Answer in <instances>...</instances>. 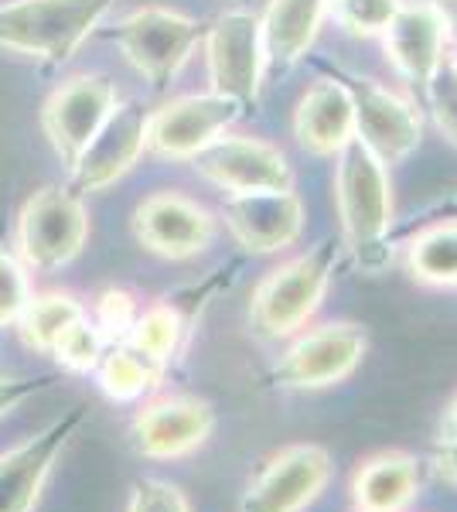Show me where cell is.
Wrapping results in <instances>:
<instances>
[{"label":"cell","instance_id":"cell-33","mask_svg":"<svg viewBox=\"0 0 457 512\" xmlns=\"http://www.w3.org/2000/svg\"><path fill=\"white\" fill-rule=\"evenodd\" d=\"M430 465H434V475L440 478V482L457 489V441H444V437H437Z\"/></svg>","mask_w":457,"mask_h":512},{"label":"cell","instance_id":"cell-13","mask_svg":"<svg viewBox=\"0 0 457 512\" xmlns=\"http://www.w3.org/2000/svg\"><path fill=\"white\" fill-rule=\"evenodd\" d=\"M239 113H243V106L219 93H202V96L195 93V96L171 99L168 106L151 113L147 147H151L157 158L191 161L212 140L226 134L232 123L239 120Z\"/></svg>","mask_w":457,"mask_h":512},{"label":"cell","instance_id":"cell-12","mask_svg":"<svg viewBox=\"0 0 457 512\" xmlns=\"http://www.w3.org/2000/svg\"><path fill=\"white\" fill-rule=\"evenodd\" d=\"M348 89L355 103V140L369 154H376L386 168L410 158L423 137L417 106L403 93L372 79H352Z\"/></svg>","mask_w":457,"mask_h":512},{"label":"cell","instance_id":"cell-11","mask_svg":"<svg viewBox=\"0 0 457 512\" xmlns=\"http://www.w3.org/2000/svg\"><path fill=\"white\" fill-rule=\"evenodd\" d=\"M137 451L151 461H178L205 448L215 431V410L209 400L191 393L147 396L134 414Z\"/></svg>","mask_w":457,"mask_h":512},{"label":"cell","instance_id":"cell-18","mask_svg":"<svg viewBox=\"0 0 457 512\" xmlns=\"http://www.w3.org/2000/svg\"><path fill=\"white\" fill-rule=\"evenodd\" d=\"M386 38V55L396 65V72L413 82V86L427 89L437 69L444 65V45H447V24L430 4H403L389 28L382 31Z\"/></svg>","mask_w":457,"mask_h":512},{"label":"cell","instance_id":"cell-34","mask_svg":"<svg viewBox=\"0 0 457 512\" xmlns=\"http://www.w3.org/2000/svg\"><path fill=\"white\" fill-rule=\"evenodd\" d=\"M437 437H444V441H457V393H454V400L447 403L444 417H440V434Z\"/></svg>","mask_w":457,"mask_h":512},{"label":"cell","instance_id":"cell-28","mask_svg":"<svg viewBox=\"0 0 457 512\" xmlns=\"http://www.w3.org/2000/svg\"><path fill=\"white\" fill-rule=\"evenodd\" d=\"M335 21L352 35H382L389 28V21L396 18V11L403 7V0H331Z\"/></svg>","mask_w":457,"mask_h":512},{"label":"cell","instance_id":"cell-35","mask_svg":"<svg viewBox=\"0 0 457 512\" xmlns=\"http://www.w3.org/2000/svg\"><path fill=\"white\" fill-rule=\"evenodd\" d=\"M430 4H434L437 14L444 18L447 31H454V35H457V0H430Z\"/></svg>","mask_w":457,"mask_h":512},{"label":"cell","instance_id":"cell-8","mask_svg":"<svg viewBox=\"0 0 457 512\" xmlns=\"http://www.w3.org/2000/svg\"><path fill=\"white\" fill-rule=\"evenodd\" d=\"M86 410L72 407L52 424H45L28 441L0 451V512H35L38 499L52 478L58 458L79 434Z\"/></svg>","mask_w":457,"mask_h":512},{"label":"cell","instance_id":"cell-22","mask_svg":"<svg viewBox=\"0 0 457 512\" xmlns=\"http://www.w3.org/2000/svg\"><path fill=\"white\" fill-rule=\"evenodd\" d=\"M164 369L168 366L154 362L151 355L134 349L130 342H120L103 352V359H99V366H96V376H99V390L110 396V400L137 403L161 390Z\"/></svg>","mask_w":457,"mask_h":512},{"label":"cell","instance_id":"cell-30","mask_svg":"<svg viewBox=\"0 0 457 512\" xmlns=\"http://www.w3.org/2000/svg\"><path fill=\"white\" fill-rule=\"evenodd\" d=\"M127 512H191L188 495L164 478H137L130 489Z\"/></svg>","mask_w":457,"mask_h":512},{"label":"cell","instance_id":"cell-31","mask_svg":"<svg viewBox=\"0 0 457 512\" xmlns=\"http://www.w3.org/2000/svg\"><path fill=\"white\" fill-rule=\"evenodd\" d=\"M427 96H430V110H434L440 134L457 147V72L451 62H444L437 69V76L430 79V86H427Z\"/></svg>","mask_w":457,"mask_h":512},{"label":"cell","instance_id":"cell-25","mask_svg":"<svg viewBox=\"0 0 457 512\" xmlns=\"http://www.w3.org/2000/svg\"><path fill=\"white\" fill-rule=\"evenodd\" d=\"M181 338H185V315H181V308L171 301H157L137 315L134 332H130L127 342L144 355H151L154 362L168 366L174 352L181 349Z\"/></svg>","mask_w":457,"mask_h":512},{"label":"cell","instance_id":"cell-26","mask_svg":"<svg viewBox=\"0 0 457 512\" xmlns=\"http://www.w3.org/2000/svg\"><path fill=\"white\" fill-rule=\"evenodd\" d=\"M106 349H110V345H106V338L99 335V328L93 325V318H89V311H86L76 325L65 328V335L55 342L52 355L58 359V366L69 369V373H96Z\"/></svg>","mask_w":457,"mask_h":512},{"label":"cell","instance_id":"cell-16","mask_svg":"<svg viewBox=\"0 0 457 512\" xmlns=\"http://www.w3.org/2000/svg\"><path fill=\"white\" fill-rule=\"evenodd\" d=\"M222 219L246 253L270 256L301 239L304 233V202L294 188L280 192H246L229 195L222 205Z\"/></svg>","mask_w":457,"mask_h":512},{"label":"cell","instance_id":"cell-5","mask_svg":"<svg viewBox=\"0 0 457 512\" xmlns=\"http://www.w3.org/2000/svg\"><path fill=\"white\" fill-rule=\"evenodd\" d=\"M89 236V216L82 195L48 185L24 202L18 219V256L28 270L55 274L82 253Z\"/></svg>","mask_w":457,"mask_h":512},{"label":"cell","instance_id":"cell-6","mask_svg":"<svg viewBox=\"0 0 457 512\" xmlns=\"http://www.w3.org/2000/svg\"><path fill=\"white\" fill-rule=\"evenodd\" d=\"M110 38L120 45V52L140 76L154 89H161L178 76L191 52L202 45L205 28L171 7H140L116 24Z\"/></svg>","mask_w":457,"mask_h":512},{"label":"cell","instance_id":"cell-20","mask_svg":"<svg viewBox=\"0 0 457 512\" xmlns=\"http://www.w3.org/2000/svg\"><path fill=\"white\" fill-rule=\"evenodd\" d=\"M294 134L297 144L307 154L318 158H335L345 144L355 140V103L348 82L318 79L301 96L294 113Z\"/></svg>","mask_w":457,"mask_h":512},{"label":"cell","instance_id":"cell-37","mask_svg":"<svg viewBox=\"0 0 457 512\" xmlns=\"http://www.w3.org/2000/svg\"><path fill=\"white\" fill-rule=\"evenodd\" d=\"M451 65H454V72H457V59H454V62H451Z\"/></svg>","mask_w":457,"mask_h":512},{"label":"cell","instance_id":"cell-4","mask_svg":"<svg viewBox=\"0 0 457 512\" xmlns=\"http://www.w3.org/2000/svg\"><path fill=\"white\" fill-rule=\"evenodd\" d=\"M273 366V383L280 390L314 393L345 383L362 366L369 352V335L355 321H324L307 325L294 338Z\"/></svg>","mask_w":457,"mask_h":512},{"label":"cell","instance_id":"cell-3","mask_svg":"<svg viewBox=\"0 0 457 512\" xmlns=\"http://www.w3.org/2000/svg\"><path fill=\"white\" fill-rule=\"evenodd\" d=\"M116 0H14L0 7V48L62 65L113 11Z\"/></svg>","mask_w":457,"mask_h":512},{"label":"cell","instance_id":"cell-14","mask_svg":"<svg viewBox=\"0 0 457 512\" xmlns=\"http://www.w3.org/2000/svg\"><path fill=\"white\" fill-rule=\"evenodd\" d=\"M191 164L205 181L226 188L229 195L294 188V171H290L284 151L256 137L222 134L205 151H198Z\"/></svg>","mask_w":457,"mask_h":512},{"label":"cell","instance_id":"cell-21","mask_svg":"<svg viewBox=\"0 0 457 512\" xmlns=\"http://www.w3.org/2000/svg\"><path fill=\"white\" fill-rule=\"evenodd\" d=\"M328 4L331 0H270L267 14L260 18L267 65L287 72L290 65L301 62L321 35Z\"/></svg>","mask_w":457,"mask_h":512},{"label":"cell","instance_id":"cell-19","mask_svg":"<svg viewBox=\"0 0 457 512\" xmlns=\"http://www.w3.org/2000/svg\"><path fill=\"white\" fill-rule=\"evenodd\" d=\"M423 489L420 458L410 451L389 448L359 461L348 482L352 506L359 512H410Z\"/></svg>","mask_w":457,"mask_h":512},{"label":"cell","instance_id":"cell-23","mask_svg":"<svg viewBox=\"0 0 457 512\" xmlns=\"http://www.w3.org/2000/svg\"><path fill=\"white\" fill-rule=\"evenodd\" d=\"M406 270L423 287H457V219H437L406 239Z\"/></svg>","mask_w":457,"mask_h":512},{"label":"cell","instance_id":"cell-38","mask_svg":"<svg viewBox=\"0 0 457 512\" xmlns=\"http://www.w3.org/2000/svg\"><path fill=\"white\" fill-rule=\"evenodd\" d=\"M355 512H359V509H355Z\"/></svg>","mask_w":457,"mask_h":512},{"label":"cell","instance_id":"cell-10","mask_svg":"<svg viewBox=\"0 0 457 512\" xmlns=\"http://www.w3.org/2000/svg\"><path fill=\"white\" fill-rule=\"evenodd\" d=\"M205 59H209L212 93L236 99L239 106L256 103L267 69L260 18L249 11L222 14L205 35Z\"/></svg>","mask_w":457,"mask_h":512},{"label":"cell","instance_id":"cell-29","mask_svg":"<svg viewBox=\"0 0 457 512\" xmlns=\"http://www.w3.org/2000/svg\"><path fill=\"white\" fill-rule=\"evenodd\" d=\"M31 301V280L21 256L0 250V328L18 325L21 311Z\"/></svg>","mask_w":457,"mask_h":512},{"label":"cell","instance_id":"cell-17","mask_svg":"<svg viewBox=\"0 0 457 512\" xmlns=\"http://www.w3.org/2000/svg\"><path fill=\"white\" fill-rule=\"evenodd\" d=\"M147 123H151V113L140 103H116V110L93 137V144L72 164V192H103L127 175L140 161V154L147 151Z\"/></svg>","mask_w":457,"mask_h":512},{"label":"cell","instance_id":"cell-1","mask_svg":"<svg viewBox=\"0 0 457 512\" xmlns=\"http://www.w3.org/2000/svg\"><path fill=\"white\" fill-rule=\"evenodd\" d=\"M335 205L342 243L365 274H379L389 263L393 233V188L386 164L369 154L359 140L335 154Z\"/></svg>","mask_w":457,"mask_h":512},{"label":"cell","instance_id":"cell-27","mask_svg":"<svg viewBox=\"0 0 457 512\" xmlns=\"http://www.w3.org/2000/svg\"><path fill=\"white\" fill-rule=\"evenodd\" d=\"M140 315L137 297L123 287H106L103 294L96 297L93 304V325L99 328V335L106 338V345H120L127 342L130 332H134V321Z\"/></svg>","mask_w":457,"mask_h":512},{"label":"cell","instance_id":"cell-15","mask_svg":"<svg viewBox=\"0 0 457 512\" xmlns=\"http://www.w3.org/2000/svg\"><path fill=\"white\" fill-rule=\"evenodd\" d=\"M134 236L144 250L164 260H191L209 250L215 219L205 205L178 192H154L137 205Z\"/></svg>","mask_w":457,"mask_h":512},{"label":"cell","instance_id":"cell-36","mask_svg":"<svg viewBox=\"0 0 457 512\" xmlns=\"http://www.w3.org/2000/svg\"><path fill=\"white\" fill-rule=\"evenodd\" d=\"M440 212H444V219H457V195L447 198V202L440 205Z\"/></svg>","mask_w":457,"mask_h":512},{"label":"cell","instance_id":"cell-32","mask_svg":"<svg viewBox=\"0 0 457 512\" xmlns=\"http://www.w3.org/2000/svg\"><path fill=\"white\" fill-rule=\"evenodd\" d=\"M55 383V376H38V379H14V376H0V420L7 414L28 403L31 396L45 393Z\"/></svg>","mask_w":457,"mask_h":512},{"label":"cell","instance_id":"cell-7","mask_svg":"<svg viewBox=\"0 0 457 512\" xmlns=\"http://www.w3.org/2000/svg\"><path fill=\"white\" fill-rule=\"evenodd\" d=\"M331 454L321 444H287L249 478L239 512H307L331 482Z\"/></svg>","mask_w":457,"mask_h":512},{"label":"cell","instance_id":"cell-9","mask_svg":"<svg viewBox=\"0 0 457 512\" xmlns=\"http://www.w3.org/2000/svg\"><path fill=\"white\" fill-rule=\"evenodd\" d=\"M116 89L106 76H76L55 89L45 99L41 110V127L52 144L55 158L72 171V164L82 158L93 137L103 130L116 110Z\"/></svg>","mask_w":457,"mask_h":512},{"label":"cell","instance_id":"cell-24","mask_svg":"<svg viewBox=\"0 0 457 512\" xmlns=\"http://www.w3.org/2000/svg\"><path fill=\"white\" fill-rule=\"evenodd\" d=\"M82 315H86V308H82V301L72 294H62V291L31 294L28 308H24L18 318V332L28 349L52 355L55 342L65 335V328L76 325Z\"/></svg>","mask_w":457,"mask_h":512},{"label":"cell","instance_id":"cell-2","mask_svg":"<svg viewBox=\"0 0 457 512\" xmlns=\"http://www.w3.org/2000/svg\"><path fill=\"white\" fill-rule=\"evenodd\" d=\"M335 277V243H321L290 256L256 284L249 301V325L267 342H287L314 321Z\"/></svg>","mask_w":457,"mask_h":512}]
</instances>
